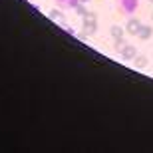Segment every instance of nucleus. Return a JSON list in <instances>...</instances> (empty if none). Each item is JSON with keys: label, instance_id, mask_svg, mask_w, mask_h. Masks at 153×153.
Here are the masks:
<instances>
[{"label": "nucleus", "instance_id": "2", "mask_svg": "<svg viewBox=\"0 0 153 153\" xmlns=\"http://www.w3.org/2000/svg\"><path fill=\"white\" fill-rule=\"evenodd\" d=\"M119 8L125 14H133L137 10V0H119Z\"/></svg>", "mask_w": 153, "mask_h": 153}, {"label": "nucleus", "instance_id": "5", "mask_svg": "<svg viewBox=\"0 0 153 153\" xmlns=\"http://www.w3.org/2000/svg\"><path fill=\"white\" fill-rule=\"evenodd\" d=\"M111 36H114L115 42H121V40H123V30L119 28V26H114V28H111Z\"/></svg>", "mask_w": 153, "mask_h": 153}, {"label": "nucleus", "instance_id": "3", "mask_svg": "<svg viewBox=\"0 0 153 153\" xmlns=\"http://www.w3.org/2000/svg\"><path fill=\"white\" fill-rule=\"evenodd\" d=\"M139 28H141V22H139L137 18H129V22H127V26H125V30H127L129 34H133V36H137Z\"/></svg>", "mask_w": 153, "mask_h": 153}, {"label": "nucleus", "instance_id": "4", "mask_svg": "<svg viewBox=\"0 0 153 153\" xmlns=\"http://www.w3.org/2000/svg\"><path fill=\"white\" fill-rule=\"evenodd\" d=\"M137 36H139V40H149L153 36V28H151V26H143V24H141V28H139Z\"/></svg>", "mask_w": 153, "mask_h": 153}, {"label": "nucleus", "instance_id": "7", "mask_svg": "<svg viewBox=\"0 0 153 153\" xmlns=\"http://www.w3.org/2000/svg\"><path fill=\"white\" fill-rule=\"evenodd\" d=\"M149 2H153V0H149Z\"/></svg>", "mask_w": 153, "mask_h": 153}, {"label": "nucleus", "instance_id": "6", "mask_svg": "<svg viewBox=\"0 0 153 153\" xmlns=\"http://www.w3.org/2000/svg\"><path fill=\"white\" fill-rule=\"evenodd\" d=\"M147 64H149V60H147L145 56H139V58H135V66H137L139 70H143L145 66H147Z\"/></svg>", "mask_w": 153, "mask_h": 153}, {"label": "nucleus", "instance_id": "1", "mask_svg": "<svg viewBox=\"0 0 153 153\" xmlns=\"http://www.w3.org/2000/svg\"><path fill=\"white\" fill-rule=\"evenodd\" d=\"M117 52H119V56L123 58V60H133V58L137 56V52H135V48L133 46H129V44H123V40L121 42H117Z\"/></svg>", "mask_w": 153, "mask_h": 153}]
</instances>
